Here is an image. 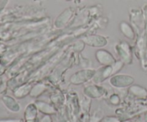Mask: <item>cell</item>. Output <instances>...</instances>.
Returning a JSON list of instances; mask_svg holds the SVG:
<instances>
[{
	"label": "cell",
	"instance_id": "1",
	"mask_svg": "<svg viewBox=\"0 0 147 122\" xmlns=\"http://www.w3.org/2000/svg\"><path fill=\"white\" fill-rule=\"evenodd\" d=\"M123 65V63L119 61L113 65L106 66L103 68L100 69L98 71H96V74L93 77V81L95 83H100L105 81L109 77L119 71L122 68Z\"/></svg>",
	"mask_w": 147,
	"mask_h": 122
},
{
	"label": "cell",
	"instance_id": "2",
	"mask_svg": "<svg viewBox=\"0 0 147 122\" xmlns=\"http://www.w3.org/2000/svg\"><path fill=\"white\" fill-rule=\"evenodd\" d=\"M96 71L90 69H85L82 71H78L73 74L70 79V81L72 84L75 85L83 84L87 82L89 80L93 78L96 74Z\"/></svg>",
	"mask_w": 147,
	"mask_h": 122
},
{
	"label": "cell",
	"instance_id": "3",
	"mask_svg": "<svg viewBox=\"0 0 147 122\" xmlns=\"http://www.w3.org/2000/svg\"><path fill=\"white\" fill-rule=\"evenodd\" d=\"M134 82V79L129 75H116L110 79L111 85L116 88H126Z\"/></svg>",
	"mask_w": 147,
	"mask_h": 122
},
{
	"label": "cell",
	"instance_id": "4",
	"mask_svg": "<svg viewBox=\"0 0 147 122\" xmlns=\"http://www.w3.org/2000/svg\"><path fill=\"white\" fill-rule=\"evenodd\" d=\"M118 54L121 59L122 61L126 64H129L132 61L131 51L130 47L127 43L122 42L117 46Z\"/></svg>",
	"mask_w": 147,
	"mask_h": 122
},
{
	"label": "cell",
	"instance_id": "5",
	"mask_svg": "<svg viewBox=\"0 0 147 122\" xmlns=\"http://www.w3.org/2000/svg\"><path fill=\"white\" fill-rule=\"evenodd\" d=\"M96 59L102 65L111 66L116 64V60L110 52L104 49H100L96 51Z\"/></svg>",
	"mask_w": 147,
	"mask_h": 122
},
{
	"label": "cell",
	"instance_id": "6",
	"mask_svg": "<svg viewBox=\"0 0 147 122\" xmlns=\"http://www.w3.org/2000/svg\"><path fill=\"white\" fill-rule=\"evenodd\" d=\"M84 94L92 99H98L106 94V90L101 87L92 85L88 86L84 89Z\"/></svg>",
	"mask_w": 147,
	"mask_h": 122
},
{
	"label": "cell",
	"instance_id": "7",
	"mask_svg": "<svg viewBox=\"0 0 147 122\" xmlns=\"http://www.w3.org/2000/svg\"><path fill=\"white\" fill-rule=\"evenodd\" d=\"M37 109L35 104H30L27 106L24 111V121L25 122H35L37 117Z\"/></svg>",
	"mask_w": 147,
	"mask_h": 122
},
{
	"label": "cell",
	"instance_id": "8",
	"mask_svg": "<svg viewBox=\"0 0 147 122\" xmlns=\"http://www.w3.org/2000/svg\"><path fill=\"white\" fill-rule=\"evenodd\" d=\"M1 101H2L4 106L9 111H12V112H18V111H20V104L17 103V101L13 97L7 95L3 96L2 98H1Z\"/></svg>",
	"mask_w": 147,
	"mask_h": 122
},
{
	"label": "cell",
	"instance_id": "9",
	"mask_svg": "<svg viewBox=\"0 0 147 122\" xmlns=\"http://www.w3.org/2000/svg\"><path fill=\"white\" fill-rule=\"evenodd\" d=\"M34 104H35L38 111L44 114L45 115H53L57 112L55 107L48 103L42 101H37Z\"/></svg>",
	"mask_w": 147,
	"mask_h": 122
},
{
	"label": "cell",
	"instance_id": "10",
	"mask_svg": "<svg viewBox=\"0 0 147 122\" xmlns=\"http://www.w3.org/2000/svg\"><path fill=\"white\" fill-rule=\"evenodd\" d=\"M72 14H73V11L70 9H67L65 10L55 20V25L57 28H60V27H63L68 22V21L70 20V19L71 18Z\"/></svg>",
	"mask_w": 147,
	"mask_h": 122
},
{
	"label": "cell",
	"instance_id": "11",
	"mask_svg": "<svg viewBox=\"0 0 147 122\" xmlns=\"http://www.w3.org/2000/svg\"><path fill=\"white\" fill-rule=\"evenodd\" d=\"M32 86L30 84H25L23 85L17 87L14 89L13 94L14 96L17 99H22L24 98L26 96L30 94V91L32 89Z\"/></svg>",
	"mask_w": 147,
	"mask_h": 122
},
{
	"label": "cell",
	"instance_id": "12",
	"mask_svg": "<svg viewBox=\"0 0 147 122\" xmlns=\"http://www.w3.org/2000/svg\"><path fill=\"white\" fill-rule=\"evenodd\" d=\"M83 41L86 44L92 47H103L106 44L107 41L104 37L99 36H93V37H86L83 39Z\"/></svg>",
	"mask_w": 147,
	"mask_h": 122
},
{
	"label": "cell",
	"instance_id": "13",
	"mask_svg": "<svg viewBox=\"0 0 147 122\" xmlns=\"http://www.w3.org/2000/svg\"><path fill=\"white\" fill-rule=\"evenodd\" d=\"M129 92L134 97L138 99H147V90L139 85H134L129 88Z\"/></svg>",
	"mask_w": 147,
	"mask_h": 122
},
{
	"label": "cell",
	"instance_id": "14",
	"mask_svg": "<svg viewBox=\"0 0 147 122\" xmlns=\"http://www.w3.org/2000/svg\"><path fill=\"white\" fill-rule=\"evenodd\" d=\"M120 29L121 32L123 33L125 37L130 39H133L134 38V31L132 27L128 23L125 22V21H123V22L121 23Z\"/></svg>",
	"mask_w": 147,
	"mask_h": 122
},
{
	"label": "cell",
	"instance_id": "15",
	"mask_svg": "<svg viewBox=\"0 0 147 122\" xmlns=\"http://www.w3.org/2000/svg\"><path fill=\"white\" fill-rule=\"evenodd\" d=\"M47 89V87L45 84H38L37 85L34 86V87H32L31 89V91H30V97H38L39 96L41 95L43 92L46 91Z\"/></svg>",
	"mask_w": 147,
	"mask_h": 122
},
{
	"label": "cell",
	"instance_id": "16",
	"mask_svg": "<svg viewBox=\"0 0 147 122\" xmlns=\"http://www.w3.org/2000/svg\"><path fill=\"white\" fill-rule=\"evenodd\" d=\"M110 101L114 105H117L119 104V103L120 102V99H119V96L116 95V94H113L111 97L110 98Z\"/></svg>",
	"mask_w": 147,
	"mask_h": 122
},
{
	"label": "cell",
	"instance_id": "17",
	"mask_svg": "<svg viewBox=\"0 0 147 122\" xmlns=\"http://www.w3.org/2000/svg\"><path fill=\"white\" fill-rule=\"evenodd\" d=\"M40 122H53V119H52L50 115H45L41 119Z\"/></svg>",
	"mask_w": 147,
	"mask_h": 122
},
{
	"label": "cell",
	"instance_id": "18",
	"mask_svg": "<svg viewBox=\"0 0 147 122\" xmlns=\"http://www.w3.org/2000/svg\"><path fill=\"white\" fill-rule=\"evenodd\" d=\"M0 122H21V121L17 119H1Z\"/></svg>",
	"mask_w": 147,
	"mask_h": 122
},
{
	"label": "cell",
	"instance_id": "19",
	"mask_svg": "<svg viewBox=\"0 0 147 122\" xmlns=\"http://www.w3.org/2000/svg\"><path fill=\"white\" fill-rule=\"evenodd\" d=\"M144 120H145V121L147 122V112L144 114Z\"/></svg>",
	"mask_w": 147,
	"mask_h": 122
},
{
	"label": "cell",
	"instance_id": "20",
	"mask_svg": "<svg viewBox=\"0 0 147 122\" xmlns=\"http://www.w3.org/2000/svg\"><path fill=\"white\" fill-rule=\"evenodd\" d=\"M124 122H134V121H124Z\"/></svg>",
	"mask_w": 147,
	"mask_h": 122
},
{
	"label": "cell",
	"instance_id": "21",
	"mask_svg": "<svg viewBox=\"0 0 147 122\" xmlns=\"http://www.w3.org/2000/svg\"><path fill=\"white\" fill-rule=\"evenodd\" d=\"M66 1H70V0H66Z\"/></svg>",
	"mask_w": 147,
	"mask_h": 122
}]
</instances>
